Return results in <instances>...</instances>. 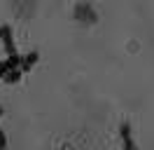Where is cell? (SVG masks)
Listing matches in <instances>:
<instances>
[{"label": "cell", "mask_w": 154, "mask_h": 150, "mask_svg": "<svg viewBox=\"0 0 154 150\" xmlns=\"http://www.w3.org/2000/svg\"><path fill=\"white\" fill-rule=\"evenodd\" d=\"M0 38H2V45H5V49H7V54L14 56V54H17V45H14L12 28L7 26V24H2V26H0Z\"/></svg>", "instance_id": "6da1fadb"}, {"label": "cell", "mask_w": 154, "mask_h": 150, "mask_svg": "<svg viewBox=\"0 0 154 150\" xmlns=\"http://www.w3.org/2000/svg\"><path fill=\"white\" fill-rule=\"evenodd\" d=\"M21 59H23V56L14 54V56H7L5 61H0V77H5V75L12 73V70H19L21 68Z\"/></svg>", "instance_id": "7a4b0ae2"}, {"label": "cell", "mask_w": 154, "mask_h": 150, "mask_svg": "<svg viewBox=\"0 0 154 150\" xmlns=\"http://www.w3.org/2000/svg\"><path fill=\"white\" fill-rule=\"evenodd\" d=\"M119 134H122V143H124V150H135V143H133V134H131V127L128 124H122L119 127Z\"/></svg>", "instance_id": "3957f363"}, {"label": "cell", "mask_w": 154, "mask_h": 150, "mask_svg": "<svg viewBox=\"0 0 154 150\" xmlns=\"http://www.w3.org/2000/svg\"><path fill=\"white\" fill-rule=\"evenodd\" d=\"M38 59H40V54L38 52H28V54L23 56V59H21V73H26V70H30V68H33V66L38 64Z\"/></svg>", "instance_id": "277c9868"}, {"label": "cell", "mask_w": 154, "mask_h": 150, "mask_svg": "<svg viewBox=\"0 0 154 150\" xmlns=\"http://www.w3.org/2000/svg\"><path fill=\"white\" fill-rule=\"evenodd\" d=\"M2 80H5V82H19L21 80V70H12V73H7Z\"/></svg>", "instance_id": "5b68a950"}, {"label": "cell", "mask_w": 154, "mask_h": 150, "mask_svg": "<svg viewBox=\"0 0 154 150\" xmlns=\"http://www.w3.org/2000/svg\"><path fill=\"white\" fill-rule=\"evenodd\" d=\"M5 145H7V139H5V134L0 131V148H5Z\"/></svg>", "instance_id": "8992f818"}]
</instances>
